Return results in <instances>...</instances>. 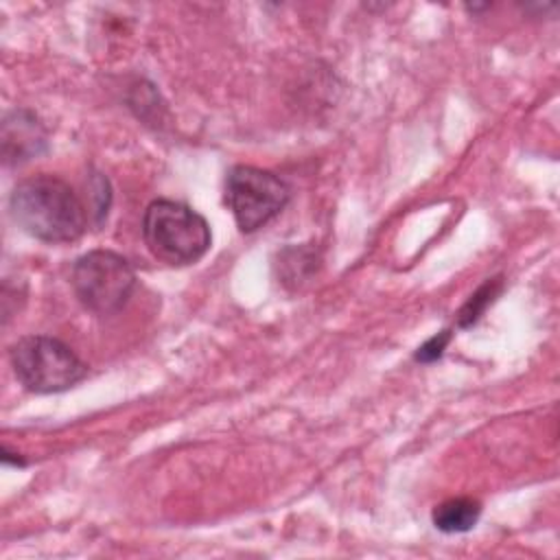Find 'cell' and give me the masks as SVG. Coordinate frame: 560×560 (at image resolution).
<instances>
[{
	"instance_id": "cell-10",
	"label": "cell",
	"mask_w": 560,
	"mask_h": 560,
	"mask_svg": "<svg viewBox=\"0 0 560 560\" xmlns=\"http://www.w3.org/2000/svg\"><path fill=\"white\" fill-rule=\"evenodd\" d=\"M451 335H453V332H451L448 328L435 332L433 337H429V339L416 350L413 359L420 361V363H433V361H438V359L444 354V350H446V346H448V341H451Z\"/></svg>"
},
{
	"instance_id": "cell-4",
	"label": "cell",
	"mask_w": 560,
	"mask_h": 560,
	"mask_svg": "<svg viewBox=\"0 0 560 560\" xmlns=\"http://www.w3.org/2000/svg\"><path fill=\"white\" fill-rule=\"evenodd\" d=\"M70 282L74 295L88 311L109 315L127 304L136 289V273L120 254L92 249L77 258Z\"/></svg>"
},
{
	"instance_id": "cell-3",
	"label": "cell",
	"mask_w": 560,
	"mask_h": 560,
	"mask_svg": "<svg viewBox=\"0 0 560 560\" xmlns=\"http://www.w3.org/2000/svg\"><path fill=\"white\" fill-rule=\"evenodd\" d=\"M9 359L18 381L35 394L70 389L88 374V365L63 341L48 335L18 339Z\"/></svg>"
},
{
	"instance_id": "cell-2",
	"label": "cell",
	"mask_w": 560,
	"mask_h": 560,
	"mask_svg": "<svg viewBox=\"0 0 560 560\" xmlns=\"http://www.w3.org/2000/svg\"><path fill=\"white\" fill-rule=\"evenodd\" d=\"M142 236L149 252L173 267L197 262L212 243L208 221L190 206L173 199H155L147 206Z\"/></svg>"
},
{
	"instance_id": "cell-6",
	"label": "cell",
	"mask_w": 560,
	"mask_h": 560,
	"mask_svg": "<svg viewBox=\"0 0 560 560\" xmlns=\"http://www.w3.org/2000/svg\"><path fill=\"white\" fill-rule=\"evenodd\" d=\"M46 149L42 120L26 109L11 112L2 122V155L7 164H22Z\"/></svg>"
},
{
	"instance_id": "cell-1",
	"label": "cell",
	"mask_w": 560,
	"mask_h": 560,
	"mask_svg": "<svg viewBox=\"0 0 560 560\" xmlns=\"http://www.w3.org/2000/svg\"><path fill=\"white\" fill-rule=\"evenodd\" d=\"M13 221L31 236L46 243H68L85 232L88 214L77 192L55 175L22 179L11 197Z\"/></svg>"
},
{
	"instance_id": "cell-5",
	"label": "cell",
	"mask_w": 560,
	"mask_h": 560,
	"mask_svg": "<svg viewBox=\"0 0 560 560\" xmlns=\"http://www.w3.org/2000/svg\"><path fill=\"white\" fill-rule=\"evenodd\" d=\"M289 201V186L271 171L238 164L225 177V203L241 232H256Z\"/></svg>"
},
{
	"instance_id": "cell-9",
	"label": "cell",
	"mask_w": 560,
	"mask_h": 560,
	"mask_svg": "<svg viewBox=\"0 0 560 560\" xmlns=\"http://www.w3.org/2000/svg\"><path fill=\"white\" fill-rule=\"evenodd\" d=\"M501 289H503V278H501V276L488 278V280L466 300V304L459 308V313H457V326H459V328H470L472 324H477L479 317L486 313V308L497 300V295L501 293Z\"/></svg>"
},
{
	"instance_id": "cell-7",
	"label": "cell",
	"mask_w": 560,
	"mask_h": 560,
	"mask_svg": "<svg viewBox=\"0 0 560 560\" xmlns=\"http://www.w3.org/2000/svg\"><path fill=\"white\" fill-rule=\"evenodd\" d=\"M481 516V503L470 497L446 499L433 508L431 521L444 534H462L470 532Z\"/></svg>"
},
{
	"instance_id": "cell-8",
	"label": "cell",
	"mask_w": 560,
	"mask_h": 560,
	"mask_svg": "<svg viewBox=\"0 0 560 560\" xmlns=\"http://www.w3.org/2000/svg\"><path fill=\"white\" fill-rule=\"evenodd\" d=\"M278 278L289 289H300L306 284L319 269V256L313 247H284L278 254Z\"/></svg>"
}]
</instances>
